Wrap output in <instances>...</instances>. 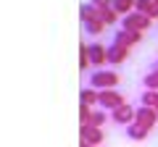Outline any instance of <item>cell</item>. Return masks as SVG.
Returning <instances> with one entry per match:
<instances>
[{"label": "cell", "instance_id": "cb8c5ba5", "mask_svg": "<svg viewBox=\"0 0 158 147\" xmlns=\"http://www.w3.org/2000/svg\"><path fill=\"white\" fill-rule=\"evenodd\" d=\"M150 71H158V58H156V63H153V68H150Z\"/></svg>", "mask_w": 158, "mask_h": 147}, {"label": "cell", "instance_id": "44dd1931", "mask_svg": "<svg viewBox=\"0 0 158 147\" xmlns=\"http://www.w3.org/2000/svg\"><path fill=\"white\" fill-rule=\"evenodd\" d=\"M90 116H92V108L90 105H79V126L90 124Z\"/></svg>", "mask_w": 158, "mask_h": 147}, {"label": "cell", "instance_id": "7a4b0ae2", "mask_svg": "<svg viewBox=\"0 0 158 147\" xmlns=\"http://www.w3.org/2000/svg\"><path fill=\"white\" fill-rule=\"evenodd\" d=\"M153 26V18H148V16H142V13H137V11H132V13H127L124 18H121V29H129V32H148V29Z\"/></svg>", "mask_w": 158, "mask_h": 147}, {"label": "cell", "instance_id": "5bb4252c", "mask_svg": "<svg viewBox=\"0 0 158 147\" xmlns=\"http://www.w3.org/2000/svg\"><path fill=\"white\" fill-rule=\"evenodd\" d=\"M140 105L142 108H156L158 105V89H145L140 95Z\"/></svg>", "mask_w": 158, "mask_h": 147}, {"label": "cell", "instance_id": "2e32d148", "mask_svg": "<svg viewBox=\"0 0 158 147\" xmlns=\"http://www.w3.org/2000/svg\"><path fill=\"white\" fill-rule=\"evenodd\" d=\"M108 121L106 110L103 108H92V116H90V126H98V129H103V124Z\"/></svg>", "mask_w": 158, "mask_h": 147}, {"label": "cell", "instance_id": "9a60e30c", "mask_svg": "<svg viewBox=\"0 0 158 147\" xmlns=\"http://www.w3.org/2000/svg\"><path fill=\"white\" fill-rule=\"evenodd\" d=\"M79 100H82V105H98V89H92V87H85V89L79 92Z\"/></svg>", "mask_w": 158, "mask_h": 147}, {"label": "cell", "instance_id": "d6986e66", "mask_svg": "<svg viewBox=\"0 0 158 147\" xmlns=\"http://www.w3.org/2000/svg\"><path fill=\"white\" fill-rule=\"evenodd\" d=\"M92 63H90V53H87V45H79V68L87 71Z\"/></svg>", "mask_w": 158, "mask_h": 147}, {"label": "cell", "instance_id": "7c38bea8", "mask_svg": "<svg viewBox=\"0 0 158 147\" xmlns=\"http://www.w3.org/2000/svg\"><path fill=\"white\" fill-rule=\"evenodd\" d=\"M124 131H127V137H129V139H135V142L148 139V134H150V129H145V126H140V124H129Z\"/></svg>", "mask_w": 158, "mask_h": 147}, {"label": "cell", "instance_id": "30bf717a", "mask_svg": "<svg viewBox=\"0 0 158 147\" xmlns=\"http://www.w3.org/2000/svg\"><path fill=\"white\" fill-rule=\"evenodd\" d=\"M135 11L142 13V16H148V18H153V21L158 18V6L153 3V0H137V3H135Z\"/></svg>", "mask_w": 158, "mask_h": 147}, {"label": "cell", "instance_id": "277c9868", "mask_svg": "<svg viewBox=\"0 0 158 147\" xmlns=\"http://www.w3.org/2000/svg\"><path fill=\"white\" fill-rule=\"evenodd\" d=\"M103 139H106V134H103V129H98V126H79V142H87V145H95L100 147Z\"/></svg>", "mask_w": 158, "mask_h": 147}, {"label": "cell", "instance_id": "4fadbf2b", "mask_svg": "<svg viewBox=\"0 0 158 147\" xmlns=\"http://www.w3.org/2000/svg\"><path fill=\"white\" fill-rule=\"evenodd\" d=\"M135 3H137V0H113V6H111V8H113V11H116L121 18H124L127 13L135 11Z\"/></svg>", "mask_w": 158, "mask_h": 147}, {"label": "cell", "instance_id": "484cf974", "mask_svg": "<svg viewBox=\"0 0 158 147\" xmlns=\"http://www.w3.org/2000/svg\"><path fill=\"white\" fill-rule=\"evenodd\" d=\"M156 113H158V105H156Z\"/></svg>", "mask_w": 158, "mask_h": 147}, {"label": "cell", "instance_id": "603a6c76", "mask_svg": "<svg viewBox=\"0 0 158 147\" xmlns=\"http://www.w3.org/2000/svg\"><path fill=\"white\" fill-rule=\"evenodd\" d=\"M79 147H95V145H87V142H79Z\"/></svg>", "mask_w": 158, "mask_h": 147}, {"label": "cell", "instance_id": "d4e9b609", "mask_svg": "<svg viewBox=\"0 0 158 147\" xmlns=\"http://www.w3.org/2000/svg\"><path fill=\"white\" fill-rule=\"evenodd\" d=\"M153 3H156V6H158V0H153Z\"/></svg>", "mask_w": 158, "mask_h": 147}, {"label": "cell", "instance_id": "8fae6325", "mask_svg": "<svg viewBox=\"0 0 158 147\" xmlns=\"http://www.w3.org/2000/svg\"><path fill=\"white\" fill-rule=\"evenodd\" d=\"M79 18H82V24H87V21H103L100 11H98L92 3H85V6L79 8Z\"/></svg>", "mask_w": 158, "mask_h": 147}, {"label": "cell", "instance_id": "3957f363", "mask_svg": "<svg viewBox=\"0 0 158 147\" xmlns=\"http://www.w3.org/2000/svg\"><path fill=\"white\" fill-rule=\"evenodd\" d=\"M98 105L103 110H116V108L124 105V100H121V95L116 89H103V92H98Z\"/></svg>", "mask_w": 158, "mask_h": 147}, {"label": "cell", "instance_id": "52a82bcc", "mask_svg": "<svg viewBox=\"0 0 158 147\" xmlns=\"http://www.w3.org/2000/svg\"><path fill=\"white\" fill-rule=\"evenodd\" d=\"M135 110L137 108H132V105H121V108H116V110H111V121L113 124H124V126H129V124H135Z\"/></svg>", "mask_w": 158, "mask_h": 147}, {"label": "cell", "instance_id": "ffe728a7", "mask_svg": "<svg viewBox=\"0 0 158 147\" xmlns=\"http://www.w3.org/2000/svg\"><path fill=\"white\" fill-rule=\"evenodd\" d=\"M100 16H103V24H106V26H108V24H118V18H121L116 11H113V8H106V11H100Z\"/></svg>", "mask_w": 158, "mask_h": 147}, {"label": "cell", "instance_id": "ba28073f", "mask_svg": "<svg viewBox=\"0 0 158 147\" xmlns=\"http://www.w3.org/2000/svg\"><path fill=\"white\" fill-rule=\"evenodd\" d=\"M87 53H90V63H92V66L100 68L103 63H108V47H103L100 42H92V45H87Z\"/></svg>", "mask_w": 158, "mask_h": 147}, {"label": "cell", "instance_id": "7402d4cb", "mask_svg": "<svg viewBox=\"0 0 158 147\" xmlns=\"http://www.w3.org/2000/svg\"><path fill=\"white\" fill-rule=\"evenodd\" d=\"M90 3L98 8V11H106V8H111V6H113V0H90Z\"/></svg>", "mask_w": 158, "mask_h": 147}, {"label": "cell", "instance_id": "9c48e42d", "mask_svg": "<svg viewBox=\"0 0 158 147\" xmlns=\"http://www.w3.org/2000/svg\"><path fill=\"white\" fill-rule=\"evenodd\" d=\"M127 55H129V47H124V45H108V63L111 66H121V63L127 61Z\"/></svg>", "mask_w": 158, "mask_h": 147}, {"label": "cell", "instance_id": "5b68a950", "mask_svg": "<svg viewBox=\"0 0 158 147\" xmlns=\"http://www.w3.org/2000/svg\"><path fill=\"white\" fill-rule=\"evenodd\" d=\"M113 42L116 45H124V47H135L142 42V34L140 32H129V29H116L113 32Z\"/></svg>", "mask_w": 158, "mask_h": 147}, {"label": "cell", "instance_id": "6da1fadb", "mask_svg": "<svg viewBox=\"0 0 158 147\" xmlns=\"http://www.w3.org/2000/svg\"><path fill=\"white\" fill-rule=\"evenodd\" d=\"M87 81H90L92 89L103 92V89H116L118 81H121V76H118L113 68H98V71L90 74V79H87Z\"/></svg>", "mask_w": 158, "mask_h": 147}, {"label": "cell", "instance_id": "e0dca14e", "mask_svg": "<svg viewBox=\"0 0 158 147\" xmlns=\"http://www.w3.org/2000/svg\"><path fill=\"white\" fill-rule=\"evenodd\" d=\"M103 29H106V24H103V21H87L85 24V34H90V37H100Z\"/></svg>", "mask_w": 158, "mask_h": 147}, {"label": "cell", "instance_id": "ac0fdd59", "mask_svg": "<svg viewBox=\"0 0 158 147\" xmlns=\"http://www.w3.org/2000/svg\"><path fill=\"white\" fill-rule=\"evenodd\" d=\"M142 87L145 89H158V71H150L142 76Z\"/></svg>", "mask_w": 158, "mask_h": 147}, {"label": "cell", "instance_id": "8992f818", "mask_svg": "<svg viewBox=\"0 0 158 147\" xmlns=\"http://www.w3.org/2000/svg\"><path fill=\"white\" fill-rule=\"evenodd\" d=\"M135 124L145 126V129H153V126L158 124V113H156V108H137L135 110Z\"/></svg>", "mask_w": 158, "mask_h": 147}]
</instances>
